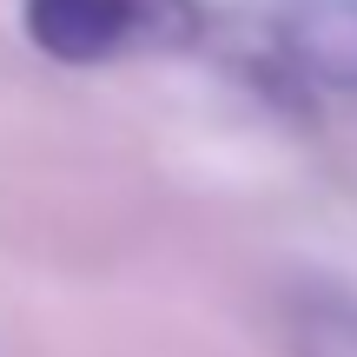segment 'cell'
<instances>
[{
  "instance_id": "6da1fadb",
  "label": "cell",
  "mask_w": 357,
  "mask_h": 357,
  "mask_svg": "<svg viewBox=\"0 0 357 357\" xmlns=\"http://www.w3.org/2000/svg\"><path fill=\"white\" fill-rule=\"evenodd\" d=\"M26 33L66 66H100L126 53H166L199 33L192 0H26Z\"/></svg>"
},
{
  "instance_id": "7a4b0ae2",
  "label": "cell",
  "mask_w": 357,
  "mask_h": 357,
  "mask_svg": "<svg viewBox=\"0 0 357 357\" xmlns=\"http://www.w3.org/2000/svg\"><path fill=\"white\" fill-rule=\"evenodd\" d=\"M284 47L305 73L357 86V0H298L284 13Z\"/></svg>"
},
{
  "instance_id": "3957f363",
  "label": "cell",
  "mask_w": 357,
  "mask_h": 357,
  "mask_svg": "<svg viewBox=\"0 0 357 357\" xmlns=\"http://www.w3.org/2000/svg\"><path fill=\"white\" fill-rule=\"evenodd\" d=\"M298 357H357V311L351 305H305L298 311Z\"/></svg>"
}]
</instances>
